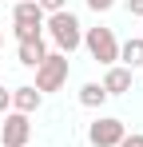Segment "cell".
Masks as SVG:
<instances>
[{
	"label": "cell",
	"mask_w": 143,
	"mask_h": 147,
	"mask_svg": "<svg viewBox=\"0 0 143 147\" xmlns=\"http://www.w3.org/2000/svg\"><path fill=\"white\" fill-rule=\"evenodd\" d=\"M44 32H48V40L56 44V52H64V56H72V52L84 44V24H80V16L72 8L44 16Z\"/></svg>",
	"instance_id": "1"
},
{
	"label": "cell",
	"mask_w": 143,
	"mask_h": 147,
	"mask_svg": "<svg viewBox=\"0 0 143 147\" xmlns=\"http://www.w3.org/2000/svg\"><path fill=\"white\" fill-rule=\"evenodd\" d=\"M68 76H72V64H68V56L64 52H48L44 60L36 64V92L40 96H48V92H60L64 84H68Z\"/></svg>",
	"instance_id": "2"
},
{
	"label": "cell",
	"mask_w": 143,
	"mask_h": 147,
	"mask_svg": "<svg viewBox=\"0 0 143 147\" xmlns=\"http://www.w3.org/2000/svg\"><path fill=\"white\" fill-rule=\"evenodd\" d=\"M80 48H88V56H92L95 64H103V68H111V64H119V40L111 28L95 24V28H84V44Z\"/></svg>",
	"instance_id": "3"
},
{
	"label": "cell",
	"mask_w": 143,
	"mask_h": 147,
	"mask_svg": "<svg viewBox=\"0 0 143 147\" xmlns=\"http://www.w3.org/2000/svg\"><path fill=\"white\" fill-rule=\"evenodd\" d=\"M123 135H127V127H123V119H115V115H95V119L88 123V143L92 147H119Z\"/></svg>",
	"instance_id": "4"
},
{
	"label": "cell",
	"mask_w": 143,
	"mask_h": 147,
	"mask_svg": "<svg viewBox=\"0 0 143 147\" xmlns=\"http://www.w3.org/2000/svg\"><path fill=\"white\" fill-rule=\"evenodd\" d=\"M28 139H32V115L8 111L0 123V147H28Z\"/></svg>",
	"instance_id": "5"
},
{
	"label": "cell",
	"mask_w": 143,
	"mask_h": 147,
	"mask_svg": "<svg viewBox=\"0 0 143 147\" xmlns=\"http://www.w3.org/2000/svg\"><path fill=\"white\" fill-rule=\"evenodd\" d=\"M131 84H135V72H127L123 64H111V68L103 72V80H99V88L107 92V99H111V96H127Z\"/></svg>",
	"instance_id": "6"
},
{
	"label": "cell",
	"mask_w": 143,
	"mask_h": 147,
	"mask_svg": "<svg viewBox=\"0 0 143 147\" xmlns=\"http://www.w3.org/2000/svg\"><path fill=\"white\" fill-rule=\"evenodd\" d=\"M40 103H44V96H40L32 84L12 88V111H20V115H36V111H40Z\"/></svg>",
	"instance_id": "7"
},
{
	"label": "cell",
	"mask_w": 143,
	"mask_h": 147,
	"mask_svg": "<svg viewBox=\"0 0 143 147\" xmlns=\"http://www.w3.org/2000/svg\"><path fill=\"white\" fill-rule=\"evenodd\" d=\"M12 24H24V28H44V12L36 0H16L12 4Z\"/></svg>",
	"instance_id": "8"
},
{
	"label": "cell",
	"mask_w": 143,
	"mask_h": 147,
	"mask_svg": "<svg viewBox=\"0 0 143 147\" xmlns=\"http://www.w3.org/2000/svg\"><path fill=\"white\" fill-rule=\"evenodd\" d=\"M119 64H123L127 72L143 68V36H131V40H123V44H119Z\"/></svg>",
	"instance_id": "9"
},
{
	"label": "cell",
	"mask_w": 143,
	"mask_h": 147,
	"mask_svg": "<svg viewBox=\"0 0 143 147\" xmlns=\"http://www.w3.org/2000/svg\"><path fill=\"white\" fill-rule=\"evenodd\" d=\"M44 56H48L44 36H40V40H24V44H16V60H20L24 68H36V64H40Z\"/></svg>",
	"instance_id": "10"
},
{
	"label": "cell",
	"mask_w": 143,
	"mask_h": 147,
	"mask_svg": "<svg viewBox=\"0 0 143 147\" xmlns=\"http://www.w3.org/2000/svg\"><path fill=\"white\" fill-rule=\"evenodd\" d=\"M80 103L95 111V107H103V103H107V92H103V88L92 80V84H84V88H80Z\"/></svg>",
	"instance_id": "11"
},
{
	"label": "cell",
	"mask_w": 143,
	"mask_h": 147,
	"mask_svg": "<svg viewBox=\"0 0 143 147\" xmlns=\"http://www.w3.org/2000/svg\"><path fill=\"white\" fill-rule=\"evenodd\" d=\"M12 32H16V44H24V40H40V36H44V28H24V24H12Z\"/></svg>",
	"instance_id": "12"
},
{
	"label": "cell",
	"mask_w": 143,
	"mask_h": 147,
	"mask_svg": "<svg viewBox=\"0 0 143 147\" xmlns=\"http://www.w3.org/2000/svg\"><path fill=\"white\" fill-rule=\"evenodd\" d=\"M36 4H40V12H44V16H52V12H64V8H68V0H36Z\"/></svg>",
	"instance_id": "13"
},
{
	"label": "cell",
	"mask_w": 143,
	"mask_h": 147,
	"mask_svg": "<svg viewBox=\"0 0 143 147\" xmlns=\"http://www.w3.org/2000/svg\"><path fill=\"white\" fill-rule=\"evenodd\" d=\"M119 147H143V131H127V135L119 139Z\"/></svg>",
	"instance_id": "14"
},
{
	"label": "cell",
	"mask_w": 143,
	"mask_h": 147,
	"mask_svg": "<svg viewBox=\"0 0 143 147\" xmlns=\"http://www.w3.org/2000/svg\"><path fill=\"white\" fill-rule=\"evenodd\" d=\"M8 111H12V92L0 84V115H8Z\"/></svg>",
	"instance_id": "15"
},
{
	"label": "cell",
	"mask_w": 143,
	"mask_h": 147,
	"mask_svg": "<svg viewBox=\"0 0 143 147\" xmlns=\"http://www.w3.org/2000/svg\"><path fill=\"white\" fill-rule=\"evenodd\" d=\"M88 8H92V12H111L115 0H88Z\"/></svg>",
	"instance_id": "16"
},
{
	"label": "cell",
	"mask_w": 143,
	"mask_h": 147,
	"mask_svg": "<svg viewBox=\"0 0 143 147\" xmlns=\"http://www.w3.org/2000/svg\"><path fill=\"white\" fill-rule=\"evenodd\" d=\"M127 12H131V16H139V20H143V0H127Z\"/></svg>",
	"instance_id": "17"
},
{
	"label": "cell",
	"mask_w": 143,
	"mask_h": 147,
	"mask_svg": "<svg viewBox=\"0 0 143 147\" xmlns=\"http://www.w3.org/2000/svg\"><path fill=\"white\" fill-rule=\"evenodd\" d=\"M0 48H4V36H0Z\"/></svg>",
	"instance_id": "18"
},
{
	"label": "cell",
	"mask_w": 143,
	"mask_h": 147,
	"mask_svg": "<svg viewBox=\"0 0 143 147\" xmlns=\"http://www.w3.org/2000/svg\"><path fill=\"white\" fill-rule=\"evenodd\" d=\"M28 147H32V143H28Z\"/></svg>",
	"instance_id": "19"
}]
</instances>
